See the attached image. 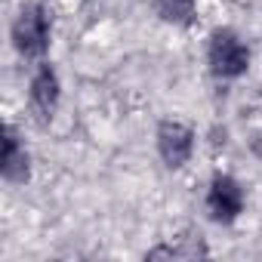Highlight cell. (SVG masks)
Wrapping results in <instances>:
<instances>
[{
  "label": "cell",
  "instance_id": "obj_1",
  "mask_svg": "<svg viewBox=\"0 0 262 262\" xmlns=\"http://www.w3.org/2000/svg\"><path fill=\"white\" fill-rule=\"evenodd\" d=\"M10 37H13V47L22 59L28 62H43L47 50H50V40H53V16L43 4H25L19 10V16L13 19V28H10Z\"/></svg>",
  "mask_w": 262,
  "mask_h": 262
},
{
  "label": "cell",
  "instance_id": "obj_2",
  "mask_svg": "<svg viewBox=\"0 0 262 262\" xmlns=\"http://www.w3.org/2000/svg\"><path fill=\"white\" fill-rule=\"evenodd\" d=\"M207 65L216 77L234 80L250 68V50L231 28H216L207 40Z\"/></svg>",
  "mask_w": 262,
  "mask_h": 262
},
{
  "label": "cell",
  "instance_id": "obj_3",
  "mask_svg": "<svg viewBox=\"0 0 262 262\" xmlns=\"http://www.w3.org/2000/svg\"><path fill=\"white\" fill-rule=\"evenodd\" d=\"M207 213L219 225H231L244 213V188L234 176L216 173L207 188Z\"/></svg>",
  "mask_w": 262,
  "mask_h": 262
},
{
  "label": "cell",
  "instance_id": "obj_4",
  "mask_svg": "<svg viewBox=\"0 0 262 262\" xmlns=\"http://www.w3.org/2000/svg\"><path fill=\"white\" fill-rule=\"evenodd\" d=\"M59 99H62V80H59V71L50 65V62H37L31 80H28V105L34 111V117L40 123L53 120L56 108H59Z\"/></svg>",
  "mask_w": 262,
  "mask_h": 262
},
{
  "label": "cell",
  "instance_id": "obj_5",
  "mask_svg": "<svg viewBox=\"0 0 262 262\" xmlns=\"http://www.w3.org/2000/svg\"><path fill=\"white\" fill-rule=\"evenodd\" d=\"M158 155L170 170H179L194 155V129L182 120H161L158 126Z\"/></svg>",
  "mask_w": 262,
  "mask_h": 262
},
{
  "label": "cell",
  "instance_id": "obj_6",
  "mask_svg": "<svg viewBox=\"0 0 262 262\" xmlns=\"http://www.w3.org/2000/svg\"><path fill=\"white\" fill-rule=\"evenodd\" d=\"M0 170H4V179L10 185H25L31 179V155L13 123L4 126V167Z\"/></svg>",
  "mask_w": 262,
  "mask_h": 262
},
{
  "label": "cell",
  "instance_id": "obj_7",
  "mask_svg": "<svg viewBox=\"0 0 262 262\" xmlns=\"http://www.w3.org/2000/svg\"><path fill=\"white\" fill-rule=\"evenodd\" d=\"M155 13L176 28H191L198 22V0H155Z\"/></svg>",
  "mask_w": 262,
  "mask_h": 262
},
{
  "label": "cell",
  "instance_id": "obj_8",
  "mask_svg": "<svg viewBox=\"0 0 262 262\" xmlns=\"http://www.w3.org/2000/svg\"><path fill=\"white\" fill-rule=\"evenodd\" d=\"M253 148H256V155H262V136H256V142H253Z\"/></svg>",
  "mask_w": 262,
  "mask_h": 262
}]
</instances>
